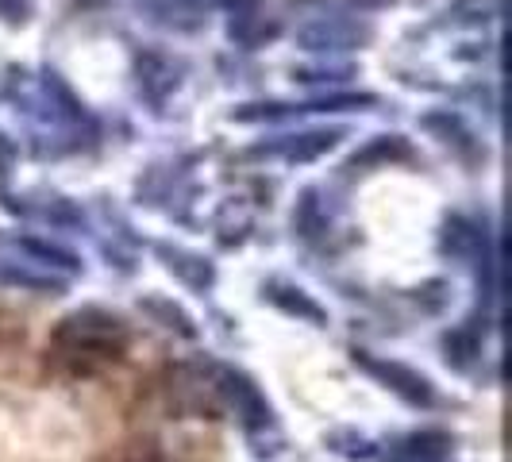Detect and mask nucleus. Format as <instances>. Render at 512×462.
Returning <instances> with one entry per match:
<instances>
[{"mask_svg":"<svg viewBox=\"0 0 512 462\" xmlns=\"http://www.w3.org/2000/svg\"><path fill=\"white\" fill-rule=\"evenodd\" d=\"M58 351L66 359H74L81 370L93 366V362H108L116 359V351H120V328H116V320L97 316V312L74 316L58 332Z\"/></svg>","mask_w":512,"mask_h":462,"instance_id":"obj_1","label":"nucleus"},{"mask_svg":"<svg viewBox=\"0 0 512 462\" xmlns=\"http://www.w3.org/2000/svg\"><path fill=\"white\" fill-rule=\"evenodd\" d=\"M374 4H382V0H374Z\"/></svg>","mask_w":512,"mask_h":462,"instance_id":"obj_3","label":"nucleus"},{"mask_svg":"<svg viewBox=\"0 0 512 462\" xmlns=\"http://www.w3.org/2000/svg\"><path fill=\"white\" fill-rule=\"evenodd\" d=\"M128 462H162V459H154V455H143V459H128Z\"/></svg>","mask_w":512,"mask_h":462,"instance_id":"obj_2","label":"nucleus"}]
</instances>
